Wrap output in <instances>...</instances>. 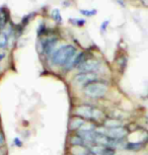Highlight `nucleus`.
<instances>
[{"label":"nucleus","instance_id":"nucleus-1","mask_svg":"<svg viewBox=\"0 0 148 155\" xmlns=\"http://www.w3.org/2000/svg\"><path fill=\"white\" fill-rule=\"evenodd\" d=\"M76 56V48L72 45L60 47L51 56V62L56 66H63L70 69L72 61Z\"/></svg>","mask_w":148,"mask_h":155},{"label":"nucleus","instance_id":"nucleus-2","mask_svg":"<svg viewBox=\"0 0 148 155\" xmlns=\"http://www.w3.org/2000/svg\"><path fill=\"white\" fill-rule=\"evenodd\" d=\"M75 114L82 118L84 120H87V121H100V120H104V115L100 109L95 107H92L88 104H79L75 109Z\"/></svg>","mask_w":148,"mask_h":155},{"label":"nucleus","instance_id":"nucleus-3","mask_svg":"<svg viewBox=\"0 0 148 155\" xmlns=\"http://www.w3.org/2000/svg\"><path fill=\"white\" fill-rule=\"evenodd\" d=\"M84 94L91 98H100L104 97L108 92V85L103 81H94L83 87Z\"/></svg>","mask_w":148,"mask_h":155},{"label":"nucleus","instance_id":"nucleus-4","mask_svg":"<svg viewBox=\"0 0 148 155\" xmlns=\"http://www.w3.org/2000/svg\"><path fill=\"white\" fill-rule=\"evenodd\" d=\"M98 80V74L95 72H79L74 76L73 81L78 85H87V84Z\"/></svg>","mask_w":148,"mask_h":155},{"label":"nucleus","instance_id":"nucleus-5","mask_svg":"<svg viewBox=\"0 0 148 155\" xmlns=\"http://www.w3.org/2000/svg\"><path fill=\"white\" fill-rule=\"evenodd\" d=\"M100 69V61L95 59H87L78 66V70L79 72H95L97 73L98 70Z\"/></svg>","mask_w":148,"mask_h":155},{"label":"nucleus","instance_id":"nucleus-6","mask_svg":"<svg viewBox=\"0 0 148 155\" xmlns=\"http://www.w3.org/2000/svg\"><path fill=\"white\" fill-rule=\"evenodd\" d=\"M128 133H129L128 129L125 127V126L114 128V129H107L106 131V135L111 137L113 139H125V137L128 135Z\"/></svg>","mask_w":148,"mask_h":155},{"label":"nucleus","instance_id":"nucleus-7","mask_svg":"<svg viewBox=\"0 0 148 155\" xmlns=\"http://www.w3.org/2000/svg\"><path fill=\"white\" fill-rule=\"evenodd\" d=\"M92 153L95 155H115L116 149L111 147V146L106 145H100V144H94L89 148Z\"/></svg>","mask_w":148,"mask_h":155},{"label":"nucleus","instance_id":"nucleus-8","mask_svg":"<svg viewBox=\"0 0 148 155\" xmlns=\"http://www.w3.org/2000/svg\"><path fill=\"white\" fill-rule=\"evenodd\" d=\"M57 38L55 37H51V38H48V39L44 40L42 42V49H43V52L47 55V56H52V54L54 53V48L55 46L57 45Z\"/></svg>","mask_w":148,"mask_h":155},{"label":"nucleus","instance_id":"nucleus-9","mask_svg":"<svg viewBox=\"0 0 148 155\" xmlns=\"http://www.w3.org/2000/svg\"><path fill=\"white\" fill-rule=\"evenodd\" d=\"M146 145V143L144 141H140V142H127L126 145H125V149L129 151H133V152H137L140 151L144 148V146Z\"/></svg>","mask_w":148,"mask_h":155},{"label":"nucleus","instance_id":"nucleus-10","mask_svg":"<svg viewBox=\"0 0 148 155\" xmlns=\"http://www.w3.org/2000/svg\"><path fill=\"white\" fill-rule=\"evenodd\" d=\"M123 126V122L121 119H107L104 121V127L107 129H114L118 127H122Z\"/></svg>","mask_w":148,"mask_h":155},{"label":"nucleus","instance_id":"nucleus-11","mask_svg":"<svg viewBox=\"0 0 148 155\" xmlns=\"http://www.w3.org/2000/svg\"><path fill=\"white\" fill-rule=\"evenodd\" d=\"M86 121L82 118H80V117H75V118L71 119L70 121V124H69V128H70V130L74 131V130H79V129L82 127V125L85 123Z\"/></svg>","mask_w":148,"mask_h":155},{"label":"nucleus","instance_id":"nucleus-12","mask_svg":"<svg viewBox=\"0 0 148 155\" xmlns=\"http://www.w3.org/2000/svg\"><path fill=\"white\" fill-rule=\"evenodd\" d=\"M85 60H87V59H86L85 53H80V54L76 55L75 58L73 59V61H72L71 65H70V69L74 68V67H77V68H78V66H80Z\"/></svg>","mask_w":148,"mask_h":155},{"label":"nucleus","instance_id":"nucleus-13","mask_svg":"<svg viewBox=\"0 0 148 155\" xmlns=\"http://www.w3.org/2000/svg\"><path fill=\"white\" fill-rule=\"evenodd\" d=\"M70 144L72 146H86V143L79 135L72 136L70 138Z\"/></svg>","mask_w":148,"mask_h":155},{"label":"nucleus","instance_id":"nucleus-14","mask_svg":"<svg viewBox=\"0 0 148 155\" xmlns=\"http://www.w3.org/2000/svg\"><path fill=\"white\" fill-rule=\"evenodd\" d=\"M8 40H9V36L5 31H0V49L6 48L8 45Z\"/></svg>","mask_w":148,"mask_h":155},{"label":"nucleus","instance_id":"nucleus-15","mask_svg":"<svg viewBox=\"0 0 148 155\" xmlns=\"http://www.w3.org/2000/svg\"><path fill=\"white\" fill-rule=\"evenodd\" d=\"M7 18H8V14L6 13V11L4 9L0 10V28H2L5 25H6Z\"/></svg>","mask_w":148,"mask_h":155},{"label":"nucleus","instance_id":"nucleus-16","mask_svg":"<svg viewBox=\"0 0 148 155\" xmlns=\"http://www.w3.org/2000/svg\"><path fill=\"white\" fill-rule=\"evenodd\" d=\"M52 18H53L57 23L62 22V16H61L59 9H54L52 11Z\"/></svg>","mask_w":148,"mask_h":155},{"label":"nucleus","instance_id":"nucleus-17","mask_svg":"<svg viewBox=\"0 0 148 155\" xmlns=\"http://www.w3.org/2000/svg\"><path fill=\"white\" fill-rule=\"evenodd\" d=\"M72 25H77V27H82V25H85V19H79V18H70L69 19Z\"/></svg>","mask_w":148,"mask_h":155},{"label":"nucleus","instance_id":"nucleus-18","mask_svg":"<svg viewBox=\"0 0 148 155\" xmlns=\"http://www.w3.org/2000/svg\"><path fill=\"white\" fill-rule=\"evenodd\" d=\"M79 12L81 14H83L84 16H94L95 15V14L97 13V11L95 10V9H91V10H86V9H80L79 10Z\"/></svg>","mask_w":148,"mask_h":155},{"label":"nucleus","instance_id":"nucleus-19","mask_svg":"<svg viewBox=\"0 0 148 155\" xmlns=\"http://www.w3.org/2000/svg\"><path fill=\"white\" fill-rule=\"evenodd\" d=\"M109 23H110L109 20H104V21L103 23H101V25H100V31H101V33L106 31L107 28H108V25H109Z\"/></svg>","mask_w":148,"mask_h":155},{"label":"nucleus","instance_id":"nucleus-20","mask_svg":"<svg viewBox=\"0 0 148 155\" xmlns=\"http://www.w3.org/2000/svg\"><path fill=\"white\" fill-rule=\"evenodd\" d=\"M13 143H14V145L17 146V147H21V146H22L21 140H20L18 137H15V138L13 139Z\"/></svg>","mask_w":148,"mask_h":155},{"label":"nucleus","instance_id":"nucleus-21","mask_svg":"<svg viewBox=\"0 0 148 155\" xmlns=\"http://www.w3.org/2000/svg\"><path fill=\"white\" fill-rule=\"evenodd\" d=\"M44 33H45V25L42 23V25L39 27V28H38V35H40L41 36V35H43Z\"/></svg>","mask_w":148,"mask_h":155},{"label":"nucleus","instance_id":"nucleus-22","mask_svg":"<svg viewBox=\"0 0 148 155\" xmlns=\"http://www.w3.org/2000/svg\"><path fill=\"white\" fill-rule=\"evenodd\" d=\"M3 145H4V136H3V134L0 132V148Z\"/></svg>","mask_w":148,"mask_h":155},{"label":"nucleus","instance_id":"nucleus-23","mask_svg":"<svg viewBox=\"0 0 148 155\" xmlns=\"http://www.w3.org/2000/svg\"><path fill=\"white\" fill-rule=\"evenodd\" d=\"M5 54L4 53H0V70H1V61L4 59Z\"/></svg>","mask_w":148,"mask_h":155},{"label":"nucleus","instance_id":"nucleus-24","mask_svg":"<svg viewBox=\"0 0 148 155\" xmlns=\"http://www.w3.org/2000/svg\"><path fill=\"white\" fill-rule=\"evenodd\" d=\"M85 155H95V154H94V153H92V152L90 151V150H89L88 152H87V153H86Z\"/></svg>","mask_w":148,"mask_h":155},{"label":"nucleus","instance_id":"nucleus-25","mask_svg":"<svg viewBox=\"0 0 148 155\" xmlns=\"http://www.w3.org/2000/svg\"><path fill=\"white\" fill-rule=\"evenodd\" d=\"M144 155H148V152H147V153H145Z\"/></svg>","mask_w":148,"mask_h":155},{"label":"nucleus","instance_id":"nucleus-26","mask_svg":"<svg viewBox=\"0 0 148 155\" xmlns=\"http://www.w3.org/2000/svg\"><path fill=\"white\" fill-rule=\"evenodd\" d=\"M115 155H119V154H117V153H116V154H115Z\"/></svg>","mask_w":148,"mask_h":155}]
</instances>
